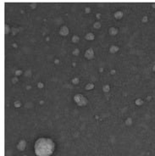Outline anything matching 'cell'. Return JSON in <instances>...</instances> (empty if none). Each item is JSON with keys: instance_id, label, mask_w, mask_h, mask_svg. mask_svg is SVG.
I'll return each mask as SVG.
<instances>
[{"instance_id": "6da1fadb", "label": "cell", "mask_w": 155, "mask_h": 156, "mask_svg": "<svg viewBox=\"0 0 155 156\" xmlns=\"http://www.w3.org/2000/svg\"><path fill=\"white\" fill-rule=\"evenodd\" d=\"M35 153L38 156H50L55 151V143L50 138L41 137L35 143Z\"/></svg>"}]
</instances>
